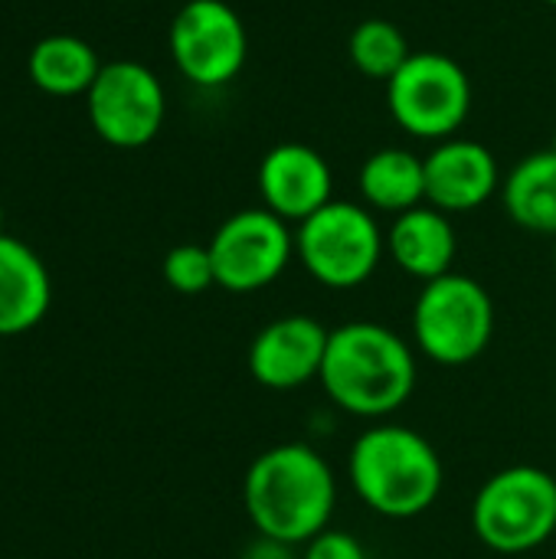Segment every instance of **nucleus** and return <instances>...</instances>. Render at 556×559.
Returning a JSON list of instances; mask_svg holds the SVG:
<instances>
[{
    "mask_svg": "<svg viewBox=\"0 0 556 559\" xmlns=\"http://www.w3.org/2000/svg\"><path fill=\"white\" fill-rule=\"evenodd\" d=\"M338 478L308 442H282L252 459L242 478V508L259 537L305 547L331 527Z\"/></svg>",
    "mask_w": 556,
    "mask_h": 559,
    "instance_id": "1",
    "label": "nucleus"
},
{
    "mask_svg": "<svg viewBox=\"0 0 556 559\" xmlns=\"http://www.w3.org/2000/svg\"><path fill=\"white\" fill-rule=\"evenodd\" d=\"M318 383L341 413L383 423L416 390V350L380 321H347L331 328Z\"/></svg>",
    "mask_w": 556,
    "mask_h": 559,
    "instance_id": "2",
    "label": "nucleus"
},
{
    "mask_svg": "<svg viewBox=\"0 0 556 559\" xmlns=\"http://www.w3.org/2000/svg\"><path fill=\"white\" fill-rule=\"evenodd\" d=\"M347 478L354 495L374 514L413 521L439 501L446 468L423 432L383 419L354 439L347 452Z\"/></svg>",
    "mask_w": 556,
    "mask_h": 559,
    "instance_id": "3",
    "label": "nucleus"
},
{
    "mask_svg": "<svg viewBox=\"0 0 556 559\" xmlns=\"http://www.w3.org/2000/svg\"><path fill=\"white\" fill-rule=\"evenodd\" d=\"M387 252V233L364 203L331 200L295 226V259L331 292H351L374 278Z\"/></svg>",
    "mask_w": 556,
    "mask_h": 559,
    "instance_id": "4",
    "label": "nucleus"
},
{
    "mask_svg": "<svg viewBox=\"0 0 556 559\" xmlns=\"http://www.w3.org/2000/svg\"><path fill=\"white\" fill-rule=\"evenodd\" d=\"M413 344L439 367L478 360L495 337V301L482 282L449 272L419 288L413 305Z\"/></svg>",
    "mask_w": 556,
    "mask_h": 559,
    "instance_id": "5",
    "label": "nucleus"
},
{
    "mask_svg": "<svg viewBox=\"0 0 556 559\" xmlns=\"http://www.w3.org/2000/svg\"><path fill=\"white\" fill-rule=\"evenodd\" d=\"M472 531L505 557L544 547L556 534V478L537 465L495 472L472 501Z\"/></svg>",
    "mask_w": 556,
    "mask_h": 559,
    "instance_id": "6",
    "label": "nucleus"
},
{
    "mask_svg": "<svg viewBox=\"0 0 556 559\" xmlns=\"http://www.w3.org/2000/svg\"><path fill=\"white\" fill-rule=\"evenodd\" d=\"M393 121L419 141H449L472 111L469 72L446 52H413L387 82Z\"/></svg>",
    "mask_w": 556,
    "mask_h": 559,
    "instance_id": "7",
    "label": "nucleus"
},
{
    "mask_svg": "<svg viewBox=\"0 0 556 559\" xmlns=\"http://www.w3.org/2000/svg\"><path fill=\"white\" fill-rule=\"evenodd\" d=\"M177 72L197 88L229 85L249 56V33L242 16L226 0H187L167 33Z\"/></svg>",
    "mask_w": 556,
    "mask_h": 559,
    "instance_id": "8",
    "label": "nucleus"
},
{
    "mask_svg": "<svg viewBox=\"0 0 556 559\" xmlns=\"http://www.w3.org/2000/svg\"><path fill=\"white\" fill-rule=\"evenodd\" d=\"M216 285L233 295H252L279 282L295 259V233L265 206L226 216L206 242Z\"/></svg>",
    "mask_w": 556,
    "mask_h": 559,
    "instance_id": "9",
    "label": "nucleus"
},
{
    "mask_svg": "<svg viewBox=\"0 0 556 559\" xmlns=\"http://www.w3.org/2000/svg\"><path fill=\"white\" fill-rule=\"evenodd\" d=\"M85 111L105 144L134 151L151 144L164 128L167 95L154 69L134 59H115L102 66L85 92Z\"/></svg>",
    "mask_w": 556,
    "mask_h": 559,
    "instance_id": "10",
    "label": "nucleus"
},
{
    "mask_svg": "<svg viewBox=\"0 0 556 559\" xmlns=\"http://www.w3.org/2000/svg\"><path fill=\"white\" fill-rule=\"evenodd\" d=\"M331 328L311 314H282L249 344V373L259 386L288 393L321 377Z\"/></svg>",
    "mask_w": 556,
    "mask_h": 559,
    "instance_id": "11",
    "label": "nucleus"
},
{
    "mask_svg": "<svg viewBox=\"0 0 556 559\" xmlns=\"http://www.w3.org/2000/svg\"><path fill=\"white\" fill-rule=\"evenodd\" d=\"M259 197L269 213L288 226L305 223L334 200V174L321 151L311 144H275L259 164Z\"/></svg>",
    "mask_w": 556,
    "mask_h": 559,
    "instance_id": "12",
    "label": "nucleus"
},
{
    "mask_svg": "<svg viewBox=\"0 0 556 559\" xmlns=\"http://www.w3.org/2000/svg\"><path fill=\"white\" fill-rule=\"evenodd\" d=\"M423 160H426V203L449 216L485 206L501 187L498 160L478 141L469 138L439 141Z\"/></svg>",
    "mask_w": 556,
    "mask_h": 559,
    "instance_id": "13",
    "label": "nucleus"
},
{
    "mask_svg": "<svg viewBox=\"0 0 556 559\" xmlns=\"http://www.w3.org/2000/svg\"><path fill=\"white\" fill-rule=\"evenodd\" d=\"M387 252L400 272L426 285L452 272L459 252L456 226L449 213L423 203L393 216V226L387 229Z\"/></svg>",
    "mask_w": 556,
    "mask_h": 559,
    "instance_id": "14",
    "label": "nucleus"
},
{
    "mask_svg": "<svg viewBox=\"0 0 556 559\" xmlns=\"http://www.w3.org/2000/svg\"><path fill=\"white\" fill-rule=\"evenodd\" d=\"M52 305L46 262L16 236H0V337H20L43 324Z\"/></svg>",
    "mask_w": 556,
    "mask_h": 559,
    "instance_id": "15",
    "label": "nucleus"
},
{
    "mask_svg": "<svg viewBox=\"0 0 556 559\" xmlns=\"http://www.w3.org/2000/svg\"><path fill=\"white\" fill-rule=\"evenodd\" d=\"M364 206L400 216L426 203V160L406 147L374 151L357 174Z\"/></svg>",
    "mask_w": 556,
    "mask_h": 559,
    "instance_id": "16",
    "label": "nucleus"
},
{
    "mask_svg": "<svg viewBox=\"0 0 556 559\" xmlns=\"http://www.w3.org/2000/svg\"><path fill=\"white\" fill-rule=\"evenodd\" d=\"M102 59L92 49V43H85L82 36L72 33H52L33 43L29 56H26V75L29 82L56 98H72V95H85L92 88V82L102 72Z\"/></svg>",
    "mask_w": 556,
    "mask_h": 559,
    "instance_id": "17",
    "label": "nucleus"
},
{
    "mask_svg": "<svg viewBox=\"0 0 556 559\" xmlns=\"http://www.w3.org/2000/svg\"><path fill=\"white\" fill-rule=\"evenodd\" d=\"M501 203L514 226L556 239V154L534 151L501 180Z\"/></svg>",
    "mask_w": 556,
    "mask_h": 559,
    "instance_id": "18",
    "label": "nucleus"
},
{
    "mask_svg": "<svg viewBox=\"0 0 556 559\" xmlns=\"http://www.w3.org/2000/svg\"><path fill=\"white\" fill-rule=\"evenodd\" d=\"M347 56L364 79L390 82L413 52L397 23L383 20V16H370L354 26L351 39H347Z\"/></svg>",
    "mask_w": 556,
    "mask_h": 559,
    "instance_id": "19",
    "label": "nucleus"
},
{
    "mask_svg": "<svg viewBox=\"0 0 556 559\" xmlns=\"http://www.w3.org/2000/svg\"><path fill=\"white\" fill-rule=\"evenodd\" d=\"M161 275L180 295H203L206 288L216 285L210 246H197V242L174 246L161 262Z\"/></svg>",
    "mask_w": 556,
    "mask_h": 559,
    "instance_id": "20",
    "label": "nucleus"
},
{
    "mask_svg": "<svg viewBox=\"0 0 556 559\" xmlns=\"http://www.w3.org/2000/svg\"><path fill=\"white\" fill-rule=\"evenodd\" d=\"M301 559H370V554L354 534L328 527L301 547Z\"/></svg>",
    "mask_w": 556,
    "mask_h": 559,
    "instance_id": "21",
    "label": "nucleus"
},
{
    "mask_svg": "<svg viewBox=\"0 0 556 559\" xmlns=\"http://www.w3.org/2000/svg\"><path fill=\"white\" fill-rule=\"evenodd\" d=\"M242 559H301L295 557V547L292 544H282V540H272V537H256L246 550Z\"/></svg>",
    "mask_w": 556,
    "mask_h": 559,
    "instance_id": "22",
    "label": "nucleus"
},
{
    "mask_svg": "<svg viewBox=\"0 0 556 559\" xmlns=\"http://www.w3.org/2000/svg\"><path fill=\"white\" fill-rule=\"evenodd\" d=\"M0 236H3V210H0Z\"/></svg>",
    "mask_w": 556,
    "mask_h": 559,
    "instance_id": "23",
    "label": "nucleus"
},
{
    "mask_svg": "<svg viewBox=\"0 0 556 559\" xmlns=\"http://www.w3.org/2000/svg\"><path fill=\"white\" fill-rule=\"evenodd\" d=\"M551 151H554V154H556V134H554V144H551Z\"/></svg>",
    "mask_w": 556,
    "mask_h": 559,
    "instance_id": "24",
    "label": "nucleus"
},
{
    "mask_svg": "<svg viewBox=\"0 0 556 559\" xmlns=\"http://www.w3.org/2000/svg\"><path fill=\"white\" fill-rule=\"evenodd\" d=\"M554 269H556V242H554Z\"/></svg>",
    "mask_w": 556,
    "mask_h": 559,
    "instance_id": "25",
    "label": "nucleus"
},
{
    "mask_svg": "<svg viewBox=\"0 0 556 559\" xmlns=\"http://www.w3.org/2000/svg\"><path fill=\"white\" fill-rule=\"evenodd\" d=\"M544 3H551V7H556V0H544Z\"/></svg>",
    "mask_w": 556,
    "mask_h": 559,
    "instance_id": "26",
    "label": "nucleus"
},
{
    "mask_svg": "<svg viewBox=\"0 0 556 559\" xmlns=\"http://www.w3.org/2000/svg\"><path fill=\"white\" fill-rule=\"evenodd\" d=\"M118 3H131V0H118Z\"/></svg>",
    "mask_w": 556,
    "mask_h": 559,
    "instance_id": "27",
    "label": "nucleus"
}]
</instances>
